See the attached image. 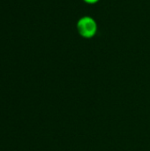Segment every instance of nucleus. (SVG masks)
<instances>
[{"label":"nucleus","mask_w":150,"mask_h":151,"mask_svg":"<svg viewBox=\"0 0 150 151\" xmlns=\"http://www.w3.org/2000/svg\"><path fill=\"white\" fill-rule=\"evenodd\" d=\"M76 27L79 35L86 39L93 38L97 32V23L90 16H83L79 19Z\"/></svg>","instance_id":"obj_1"},{"label":"nucleus","mask_w":150,"mask_h":151,"mask_svg":"<svg viewBox=\"0 0 150 151\" xmlns=\"http://www.w3.org/2000/svg\"><path fill=\"white\" fill-rule=\"evenodd\" d=\"M85 3H87V4H96V3H98L100 0H83Z\"/></svg>","instance_id":"obj_2"}]
</instances>
